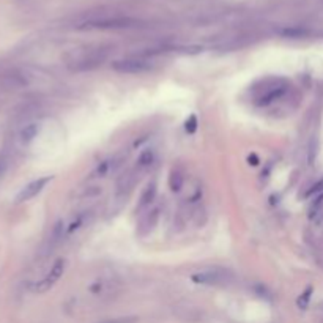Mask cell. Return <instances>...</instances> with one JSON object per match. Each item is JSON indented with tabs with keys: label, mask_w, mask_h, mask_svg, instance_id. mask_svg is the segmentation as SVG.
<instances>
[{
	"label": "cell",
	"mask_w": 323,
	"mask_h": 323,
	"mask_svg": "<svg viewBox=\"0 0 323 323\" xmlns=\"http://www.w3.org/2000/svg\"><path fill=\"white\" fill-rule=\"evenodd\" d=\"M51 180H52V177H43V178L33 180L32 183H29L27 186H24L22 189H21V193L16 195V202L21 203V202H27V200H30L33 197H37V195L43 191V189L46 188V185Z\"/></svg>",
	"instance_id": "cell-5"
},
{
	"label": "cell",
	"mask_w": 323,
	"mask_h": 323,
	"mask_svg": "<svg viewBox=\"0 0 323 323\" xmlns=\"http://www.w3.org/2000/svg\"><path fill=\"white\" fill-rule=\"evenodd\" d=\"M312 292H314L312 287H307V289L300 295V298H298V301H297V304H298L300 309H306V307L309 306V301H311Z\"/></svg>",
	"instance_id": "cell-13"
},
{
	"label": "cell",
	"mask_w": 323,
	"mask_h": 323,
	"mask_svg": "<svg viewBox=\"0 0 323 323\" xmlns=\"http://www.w3.org/2000/svg\"><path fill=\"white\" fill-rule=\"evenodd\" d=\"M159 219V210H153L149 215H147L142 221H140V226H139V234L140 235H147L154 229L156 222Z\"/></svg>",
	"instance_id": "cell-8"
},
{
	"label": "cell",
	"mask_w": 323,
	"mask_h": 323,
	"mask_svg": "<svg viewBox=\"0 0 323 323\" xmlns=\"http://www.w3.org/2000/svg\"><path fill=\"white\" fill-rule=\"evenodd\" d=\"M106 55L108 54L104 51H92L87 55H82L77 60H73L71 69L73 71H90V69H95L103 65Z\"/></svg>",
	"instance_id": "cell-4"
},
{
	"label": "cell",
	"mask_w": 323,
	"mask_h": 323,
	"mask_svg": "<svg viewBox=\"0 0 323 323\" xmlns=\"http://www.w3.org/2000/svg\"><path fill=\"white\" fill-rule=\"evenodd\" d=\"M139 25V21L132 18L114 16V18H95L86 21L81 27L82 29H101V30H117V29H131Z\"/></svg>",
	"instance_id": "cell-1"
},
{
	"label": "cell",
	"mask_w": 323,
	"mask_h": 323,
	"mask_svg": "<svg viewBox=\"0 0 323 323\" xmlns=\"http://www.w3.org/2000/svg\"><path fill=\"white\" fill-rule=\"evenodd\" d=\"M137 319L136 317H120V319H112V320H106L103 323H136Z\"/></svg>",
	"instance_id": "cell-16"
},
{
	"label": "cell",
	"mask_w": 323,
	"mask_h": 323,
	"mask_svg": "<svg viewBox=\"0 0 323 323\" xmlns=\"http://www.w3.org/2000/svg\"><path fill=\"white\" fill-rule=\"evenodd\" d=\"M317 154H319V140L315 136H312L307 145V163L314 164V161L317 159Z\"/></svg>",
	"instance_id": "cell-11"
},
{
	"label": "cell",
	"mask_w": 323,
	"mask_h": 323,
	"mask_svg": "<svg viewBox=\"0 0 323 323\" xmlns=\"http://www.w3.org/2000/svg\"><path fill=\"white\" fill-rule=\"evenodd\" d=\"M6 167H8V163H6V159H3V158H0V177L5 173V171H6Z\"/></svg>",
	"instance_id": "cell-17"
},
{
	"label": "cell",
	"mask_w": 323,
	"mask_h": 323,
	"mask_svg": "<svg viewBox=\"0 0 323 323\" xmlns=\"http://www.w3.org/2000/svg\"><path fill=\"white\" fill-rule=\"evenodd\" d=\"M154 159V154H153V150H144L140 153V156L137 159V167L139 169H145V167H149Z\"/></svg>",
	"instance_id": "cell-12"
},
{
	"label": "cell",
	"mask_w": 323,
	"mask_h": 323,
	"mask_svg": "<svg viewBox=\"0 0 323 323\" xmlns=\"http://www.w3.org/2000/svg\"><path fill=\"white\" fill-rule=\"evenodd\" d=\"M150 63L142 59H122L112 63V69L122 74H140L150 71Z\"/></svg>",
	"instance_id": "cell-3"
},
{
	"label": "cell",
	"mask_w": 323,
	"mask_h": 323,
	"mask_svg": "<svg viewBox=\"0 0 323 323\" xmlns=\"http://www.w3.org/2000/svg\"><path fill=\"white\" fill-rule=\"evenodd\" d=\"M38 131H40V125L38 123H30V125H27L25 128L21 131V140H22L24 144H29V142H32V140L37 137V134H38Z\"/></svg>",
	"instance_id": "cell-9"
},
{
	"label": "cell",
	"mask_w": 323,
	"mask_h": 323,
	"mask_svg": "<svg viewBox=\"0 0 323 323\" xmlns=\"http://www.w3.org/2000/svg\"><path fill=\"white\" fill-rule=\"evenodd\" d=\"M183 183H185L183 175H181L178 171H172L171 175H169V188H171V191L178 193L180 189L183 188Z\"/></svg>",
	"instance_id": "cell-10"
},
{
	"label": "cell",
	"mask_w": 323,
	"mask_h": 323,
	"mask_svg": "<svg viewBox=\"0 0 323 323\" xmlns=\"http://www.w3.org/2000/svg\"><path fill=\"white\" fill-rule=\"evenodd\" d=\"M156 193H158V188H156V183H154V181L147 185V188L144 189V193L140 194V199H139V203L136 207V212H140V210L149 207L150 203L154 200V197H156Z\"/></svg>",
	"instance_id": "cell-7"
},
{
	"label": "cell",
	"mask_w": 323,
	"mask_h": 323,
	"mask_svg": "<svg viewBox=\"0 0 323 323\" xmlns=\"http://www.w3.org/2000/svg\"><path fill=\"white\" fill-rule=\"evenodd\" d=\"M319 193H323V180H320V181H317L314 186H311V189L306 193V197H311V195H315V194H319Z\"/></svg>",
	"instance_id": "cell-15"
},
{
	"label": "cell",
	"mask_w": 323,
	"mask_h": 323,
	"mask_svg": "<svg viewBox=\"0 0 323 323\" xmlns=\"http://www.w3.org/2000/svg\"><path fill=\"white\" fill-rule=\"evenodd\" d=\"M197 125H199V122H197V117L195 115H191L186 120V123H185V131L188 132V134H194L195 131H197Z\"/></svg>",
	"instance_id": "cell-14"
},
{
	"label": "cell",
	"mask_w": 323,
	"mask_h": 323,
	"mask_svg": "<svg viewBox=\"0 0 323 323\" xmlns=\"http://www.w3.org/2000/svg\"><path fill=\"white\" fill-rule=\"evenodd\" d=\"M65 266H66V262L65 258H57V260L54 262L52 268L49 270L47 275L33 285V290L38 292V293H43V292H47L49 289H52V285L57 282V280L63 276V273H65Z\"/></svg>",
	"instance_id": "cell-2"
},
{
	"label": "cell",
	"mask_w": 323,
	"mask_h": 323,
	"mask_svg": "<svg viewBox=\"0 0 323 323\" xmlns=\"http://www.w3.org/2000/svg\"><path fill=\"white\" fill-rule=\"evenodd\" d=\"M191 279L195 284H203V285H216L221 284L226 280V275L219 273L216 270H208V271H200V273H194Z\"/></svg>",
	"instance_id": "cell-6"
}]
</instances>
